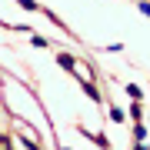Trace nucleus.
Here are the masks:
<instances>
[{
  "label": "nucleus",
  "instance_id": "1",
  "mask_svg": "<svg viewBox=\"0 0 150 150\" xmlns=\"http://www.w3.org/2000/svg\"><path fill=\"white\" fill-rule=\"evenodd\" d=\"M57 64H60V67H67V70H74V57H70V54H60V57H57Z\"/></svg>",
  "mask_w": 150,
  "mask_h": 150
},
{
  "label": "nucleus",
  "instance_id": "2",
  "mask_svg": "<svg viewBox=\"0 0 150 150\" xmlns=\"http://www.w3.org/2000/svg\"><path fill=\"white\" fill-rule=\"evenodd\" d=\"M83 90H87V97H90V100H100V93H97V87H93V83H87V80H83Z\"/></svg>",
  "mask_w": 150,
  "mask_h": 150
},
{
  "label": "nucleus",
  "instance_id": "3",
  "mask_svg": "<svg viewBox=\"0 0 150 150\" xmlns=\"http://www.w3.org/2000/svg\"><path fill=\"white\" fill-rule=\"evenodd\" d=\"M127 93L134 97V100H140V97H144V93H140V87H134V83H127Z\"/></svg>",
  "mask_w": 150,
  "mask_h": 150
},
{
  "label": "nucleus",
  "instance_id": "4",
  "mask_svg": "<svg viewBox=\"0 0 150 150\" xmlns=\"http://www.w3.org/2000/svg\"><path fill=\"white\" fill-rule=\"evenodd\" d=\"M20 7H23V10H40V7L33 4V0H20Z\"/></svg>",
  "mask_w": 150,
  "mask_h": 150
},
{
  "label": "nucleus",
  "instance_id": "5",
  "mask_svg": "<svg viewBox=\"0 0 150 150\" xmlns=\"http://www.w3.org/2000/svg\"><path fill=\"white\" fill-rule=\"evenodd\" d=\"M64 150H70V147H64Z\"/></svg>",
  "mask_w": 150,
  "mask_h": 150
}]
</instances>
